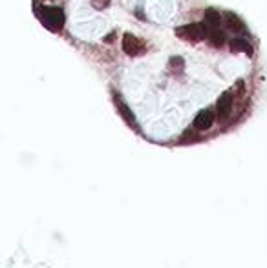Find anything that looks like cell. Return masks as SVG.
<instances>
[{"label":"cell","instance_id":"obj_1","mask_svg":"<svg viewBox=\"0 0 267 268\" xmlns=\"http://www.w3.org/2000/svg\"><path fill=\"white\" fill-rule=\"evenodd\" d=\"M31 11L105 75L115 110L172 93L256 41L238 13L205 0H31Z\"/></svg>","mask_w":267,"mask_h":268}]
</instances>
